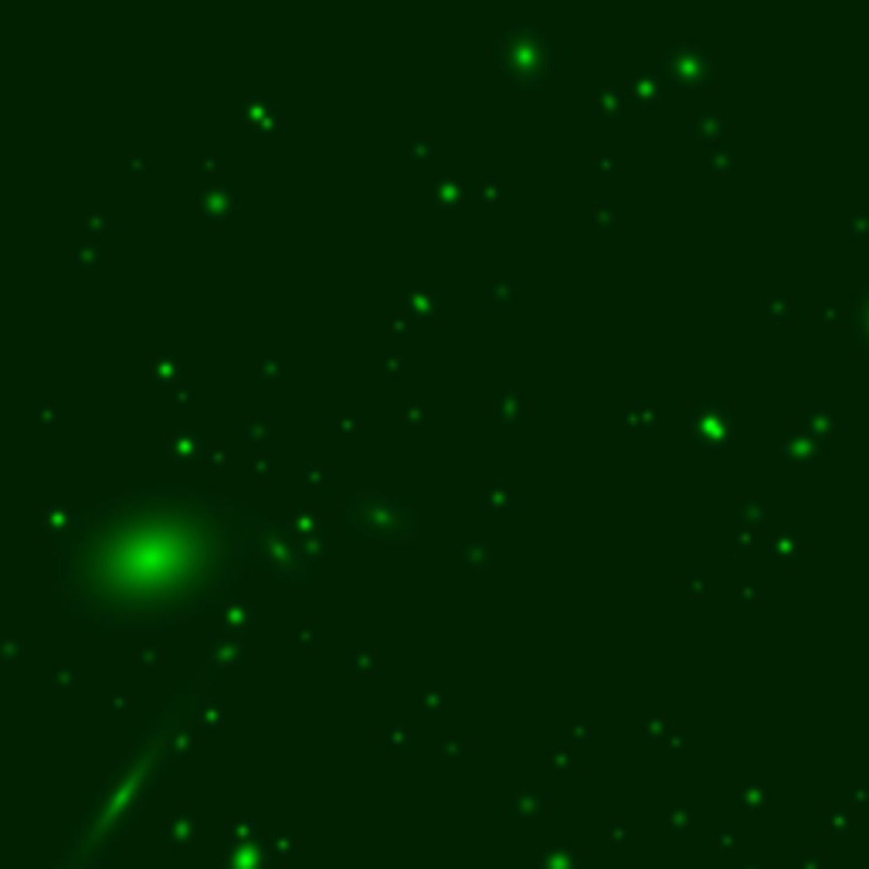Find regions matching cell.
Here are the masks:
<instances>
[{"label":"cell","mask_w":869,"mask_h":869,"mask_svg":"<svg viewBox=\"0 0 869 869\" xmlns=\"http://www.w3.org/2000/svg\"><path fill=\"white\" fill-rule=\"evenodd\" d=\"M231 513L214 493L157 486L102 502L65 540V601L119 629L211 608L231 584Z\"/></svg>","instance_id":"1"}]
</instances>
